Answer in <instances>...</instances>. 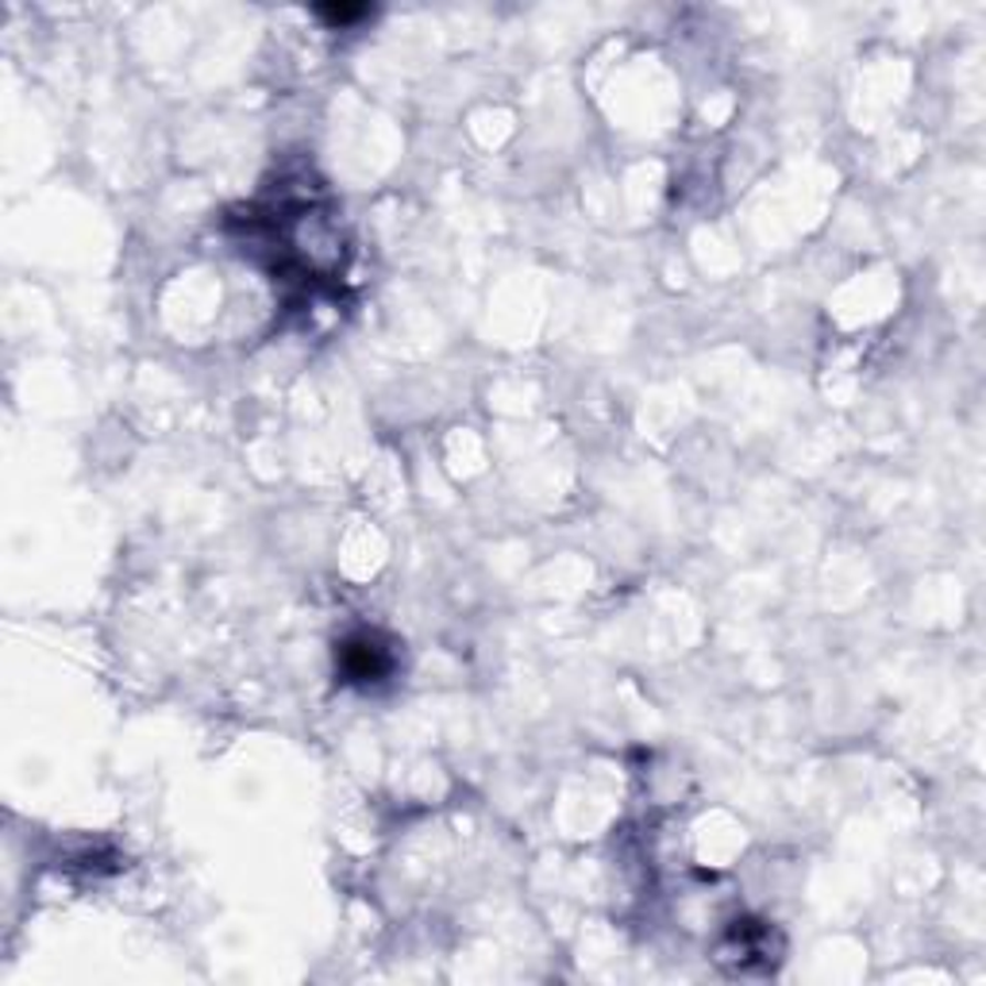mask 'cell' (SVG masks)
Segmentation results:
<instances>
[{"instance_id":"6da1fadb","label":"cell","mask_w":986,"mask_h":986,"mask_svg":"<svg viewBox=\"0 0 986 986\" xmlns=\"http://www.w3.org/2000/svg\"><path fill=\"white\" fill-rule=\"evenodd\" d=\"M336 667H339V674H344V682L370 686V682H382L386 674L393 671V655L375 632H359V636H351V640L339 643Z\"/></svg>"},{"instance_id":"7a4b0ae2","label":"cell","mask_w":986,"mask_h":986,"mask_svg":"<svg viewBox=\"0 0 986 986\" xmlns=\"http://www.w3.org/2000/svg\"><path fill=\"white\" fill-rule=\"evenodd\" d=\"M316 15L328 20V23H336V28H347V23L370 15V8L367 4H324V8H316Z\"/></svg>"}]
</instances>
